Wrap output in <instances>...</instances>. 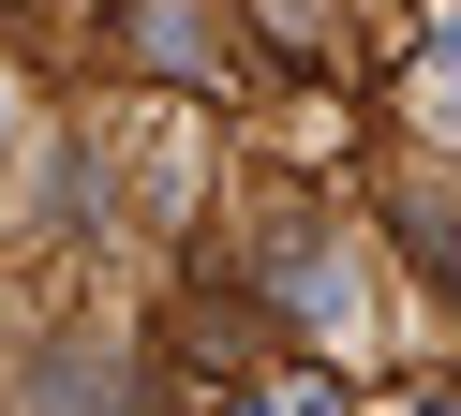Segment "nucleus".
I'll use <instances>...</instances> for the list:
<instances>
[{
    "label": "nucleus",
    "mask_w": 461,
    "mask_h": 416,
    "mask_svg": "<svg viewBox=\"0 0 461 416\" xmlns=\"http://www.w3.org/2000/svg\"><path fill=\"white\" fill-rule=\"evenodd\" d=\"M134 45H149V59H209V30H194L179 0H149V15H134Z\"/></svg>",
    "instance_id": "nucleus-1"
},
{
    "label": "nucleus",
    "mask_w": 461,
    "mask_h": 416,
    "mask_svg": "<svg viewBox=\"0 0 461 416\" xmlns=\"http://www.w3.org/2000/svg\"><path fill=\"white\" fill-rule=\"evenodd\" d=\"M0 164H15V89H0Z\"/></svg>",
    "instance_id": "nucleus-2"
}]
</instances>
